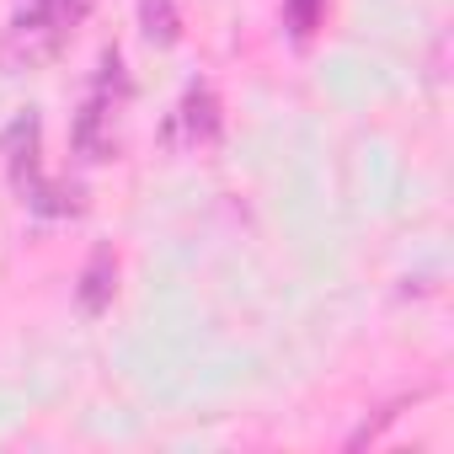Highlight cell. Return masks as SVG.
<instances>
[{
    "instance_id": "cell-5",
    "label": "cell",
    "mask_w": 454,
    "mask_h": 454,
    "mask_svg": "<svg viewBox=\"0 0 454 454\" xmlns=\"http://www.w3.org/2000/svg\"><path fill=\"white\" fill-rule=\"evenodd\" d=\"M139 27L150 43H176L182 38V17L171 0H139Z\"/></svg>"
},
{
    "instance_id": "cell-2",
    "label": "cell",
    "mask_w": 454,
    "mask_h": 454,
    "mask_svg": "<svg viewBox=\"0 0 454 454\" xmlns=\"http://www.w3.org/2000/svg\"><path fill=\"white\" fill-rule=\"evenodd\" d=\"M70 145H75V155H86V160H107V155H113V113H107L102 97H91V102L75 113Z\"/></svg>"
},
{
    "instance_id": "cell-3",
    "label": "cell",
    "mask_w": 454,
    "mask_h": 454,
    "mask_svg": "<svg viewBox=\"0 0 454 454\" xmlns=\"http://www.w3.org/2000/svg\"><path fill=\"white\" fill-rule=\"evenodd\" d=\"M176 129H182L187 145H208V139L219 134V102H214L208 86H192V91L182 97V107H176Z\"/></svg>"
},
{
    "instance_id": "cell-6",
    "label": "cell",
    "mask_w": 454,
    "mask_h": 454,
    "mask_svg": "<svg viewBox=\"0 0 454 454\" xmlns=\"http://www.w3.org/2000/svg\"><path fill=\"white\" fill-rule=\"evenodd\" d=\"M321 17H326V0H284V27L294 43H305L321 27Z\"/></svg>"
},
{
    "instance_id": "cell-4",
    "label": "cell",
    "mask_w": 454,
    "mask_h": 454,
    "mask_svg": "<svg viewBox=\"0 0 454 454\" xmlns=\"http://www.w3.org/2000/svg\"><path fill=\"white\" fill-rule=\"evenodd\" d=\"M113 284H118V262H113V252L102 247V252H91V262H86V273H81V310L102 316V310L113 305Z\"/></svg>"
},
{
    "instance_id": "cell-1",
    "label": "cell",
    "mask_w": 454,
    "mask_h": 454,
    "mask_svg": "<svg viewBox=\"0 0 454 454\" xmlns=\"http://www.w3.org/2000/svg\"><path fill=\"white\" fill-rule=\"evenodd\" d=\"M75 22V0H27V6L12 17L6 38H0V65L6 70H38L49 65Z\"/></svg>"
}]
</instances>
